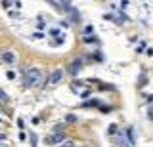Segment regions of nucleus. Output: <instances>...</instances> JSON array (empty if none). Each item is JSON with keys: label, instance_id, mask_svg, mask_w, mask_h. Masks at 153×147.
Returning <instances> with one entry per match:
<instances>
[{"label": "nucleus", "instance_id": "f257e3e1", "mask_svg": "<svg viewBox=\"0 0 153 147\" xmlns=\"http://www.w3.org/2000/svg\"><path fill=\"white\" fill-rule=\"evenodd\" d=\"M23 82H25L27 88L38 86V84L42 82V73H40L38 69H27V71H25V78H23Z\"/></svg>", "mask_w": 153, "mask_h": 147}, {"label": "nucleus", "instance_id": "f03ea898", "mask_svg": "<svg viewBox=\"0 0 153 147\" xmlns=\"http://www.w3.org/2000/svg\"><path fill=\"white\" fill-rule=\"evenodd\" d=\"M46 141H48L50 145H57V143H61V141H65V136H63V132H56V134L50 136Z\"/></svg>", "mask_w": 153, "mask_h": 147}, {"label": "nucleus", "instance_id": "7ed1b4c3", "mask_svg": "<svg viewBox=\"0 0 153 147\" xmlns=\"http://www.w3.org/2000/svg\"><path fill=\"white\" fill-rule=\"evenodd\" d=\"M61 77H63V71H61V69H56L54 73H52V77H50V84H57L61 80Z\"/></svg>", "mask_w": 153, "mask_h": 147}, {"label": "nucleus", "instance_id": "20e7f679", "mask_svg": "<svg viewBox=\"0 0 153 147\" xmlns=\"http://www.w3.org/2000/svg\"><path fill=\"white\" fill-rule=\"evenodd\" d=\"M80 69H82V61H80V59H76V61L71 63V73H73V75H76Z\"/></svg>", "mask_w": 153, "mask_h": 147}, {"label": "nucleus", "instance_id": "39448f33", "mask_svg": "<svg viewBox=\"0 0 153 147\" xmlns=\"http://www.w3.org/2000/svg\"><path fill=\"white\" fill-rule=\"evenodd\" d=\"M2 59L6 61V63H13V59H16V55H13L12 52H4V54H2Z\"/></svg>", "mask_w": 153, "mask_h": 147}, {"label": "nucleus", "instance_id": "423d86ee", "mask_svg": "<svg viewBox=\"0 0 153 147\" xmlns=\"http://www.w3.org/2000/svg\"><path fill=\"white\" fill-rule=\"evenodd\" d=\"M61 147H75V141L65 140V141H61Z\"/></svg>", "mask_w": 153, "mask_h": 147}, {"label": "nucleus", "instance_id": "0eeeda50", "mask_svg": "<svg viewBox=\"0 0 153 147\" xmlns=\"http://www.w3.org/2000/svg\"><path fill=\"white\" fill-rule=\"evenodd\" d=\"M29 140H31V147H36V136H35V134H31V137H29Z\"/></svg>", "mask_w": 153, "mask_h": 147}, {"label": "nucleus", "instance_id": "6e6552de", "mask_svg": "<svg viewBox=\"0 0 153 147\" xmlns=\"http://www.w3.org/2000/svg\"><path fill=\"white\" fill-rule=\"evenodd\" d=\"M0 101H8V94L0 90Z\"/></svg>", "mask_w": 153, "mask_h": 147}, {"label": "nucleus", "instance_id": "1a4fd4ad", "mask_svg": "<svg viewBox=\"0 0 153 147\" xmlns=\"http://www.w3.org/2000/svg\"><path fill=\"white\" fill-rule=\"evenodd\" d=\"M63 128H65V124H56L54 130H56V132H63Z\"/></svg>", "mask_w": 153, "mask_h": 147}, {"label": "nucleus", "instance_id": "9d476101", "mask_svg": "<svg viewBox=\"0 0 153 147\" xmlns=\"http://www.w3.org/2000/svg\"><path fill=\"white\" fill-rule=\"evenodd\" d=\"M109 134H117V126H115V124L109 126Z\"/></svg>", "mask_w": 153, "mask_h": 147}, {"label": "nucleus", "instance_id": "9b49d317", "mask_svg": "<svg viewBox=\"0 0 153 147\" xmlns=\"http://www.w3.org/2000/svg\"><path fill=\"white\" fill-rule=\"evenodd\" d=\"M75 120H76L75 115H67V122H75Z\"/></svg>", "mask_w": 153, "mask_h": 147}, {"label": "nucleus", "instance_id": "f8f14e48", "mask_svg": "<svg viewBox=\"0 0 153 147\" xmlns=\"http://www.w3.org/2000/svg\"><path fill=\"white\" fill-rule=\"evenodd\" d=\"M2 6H4V8H12L13 4H12V2H8V0H4V2H2Z\"/></svg>", "mask_w": 153, "mask_h": 147}, {"label": "nucleus", "instance_id": "ddd939ff", "mask_svg": "<svg viewBox=\"0 0 153 147\" xmlns=\"http://www.w3.org/2000/svg\"><path fill=\"white\" fill-rule=\"evenodd\" d=\"M4 140H6V136H4V134H0V141H4Z\"/></svg>", "mask_w": 153, "mask_h": 147}, {"label": "nucleus", "instance_id": "4468645a", "mask_svg": "<svg viewBox=\"0 0 153 147\" xmlns=\"http://www.w3.org/2000/svg\"><path fill=\"white\" fill-rule=\"evenodd\" d=\"M0 55H2V50H0Z\"/></svg>", "mask_w": 153, "mask_h": 147}]
</instances>
